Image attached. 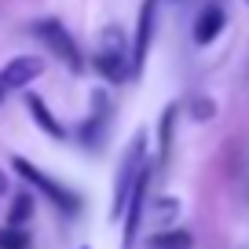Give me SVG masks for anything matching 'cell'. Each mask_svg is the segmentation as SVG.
I'll return each instance as SVG.
<instances>
[{
  "instance_id": "6da1fadb",
  "label": "cell",
  "mask_w": 249,
  "mask_h": 249,
  "mask_svg": "<svg viewBox=\"0 0 249 249\" xmlns=\"http://www.w3.org/2000/svg\"><path fill=\"white\" fill-rule=\"evenodd\" d=\"M147 132H136L128 150H124L121 165H117V183H114V205H110V220H121L124 205L132 198V187L140 183V176L147 172Z\"/></svg>"
},
{
  "instance_id": "7a4b0ae2",
  "label": "cell",
  "mask_w": 249,
  "mask_h": 249,
  "mask_svg": "<svg viewBox=\"0 0 249 249\" xmlns=\"http://www.w3.org/2000/svg\"><path fill=\"white\" fill-rule=\"evenodd\" d=\"M11 169H15L18 176L26 179V183L37 187V191L55 205V209H62V213H81V195H77V191H70L66 183L52 179L44 169H37L33 161H26V158H11Z\"/></svg>"
},
{
  "instance_id": "3957f363",
  "label": "cell",
  "mask_w": 249,
  "mask_h": 249,
  "mask_svg": "<svg viewBox=\"0 0 249 249\" xmlns=\"http://www.w3.org/2000/svg\"><path fill=\"white\" fill-rule=\"evenodd\" d=\"M92 66L110 81V85H124L128 77H136L132 59H128V52H124V40H121V33H117L114 26L103 30V44H99V52L92 55Z\"/></svg>"
},
{
  "instance_id": "277c9868",
  "label": "cell",
  "mask_w": 249,
  "mask_h": 249,
  "mask_svg": "<svg viewBox=\"0 0 249 249\" xmlns=\"http://www.w3.org/2000/svg\"><path fill=\"white\" fill-rule=\"evenodd\" d=\"M33 30V37L37 40H44V48L52 55H59L66 66H70L73 73H81L85 70V59H81V48H77V40L70 37V30L59 22V18H37V22L30 26Z\"/></svg>"
},
{
  "instance_id": "5b68a950",
  "label": "cell",
  "mask_w": 249,
  "mask_h": 249,
  "mask_svg": "<svg viewBox=\"0 0 249 249\" xmlns=\"http://www.w3.org/2000/svg\"><path fill=\"white\" fill-rule=\"evenodd\" d=\"M40 73H44V59L40 55H15L11 62L0 66V85L11 95V92H22L26 85H33Z\"/></svg>"
},
{
  "instance_id": "8992f818",
  "label": "cell",
  "mask_w": 249,
  "mask_h": 249,
  "mask_svg": "<svg viewBox=\"0 0 249 249\" xmlns=\"http://www.w3.org/2000/svg\"><path fill=\"white\" fill-rule=\"evenodd\" d=\"M154 18H158V0H143L140 8V22H136V44H132V70L140 73L147 62L150 40H154Z\"/></svg>"
},
{
  "instance_id": "52a82bcc",
  "label": "cell",
  "mask_w": 249,
  "mask_h": 249,
  "mask_svg": "<svg viewBox=\"0 0 249 249\" xmlns=\"http://www.w3.org/2000/svg\"><path fill=\"white\" fill-rule=\"evenodd\" d=\"M227 26V15L220 4H209V8H202V15L195 18V44H213V40L224 33Z\"/></svg>"
},
{
  "instance_id": "ba28073f",
  "label": "cell",
  "mask_w": 249,
  "mask_h": 249,
  "mask_svg": "<svg viewBox=\"0 0 249 249\" xmlns=\"http://www.w3.org/2000/svg\"><path fill=\"white\" fill-rule=\"evenodd\" d=\"M26 110H30V117L40 124V132L52 136V140H66V128H62V121L48 110V103L40 99L37 92H26Z\"/></svg>"
},
{
  "instance_id": "9c48e42d",
  "label": "cell",
  "mask_w": 249,
  "mask_h": 249,
  "mask_svg": "<svg viewBox=\"0 0 249 249\" xmlns=\"http://www.w3.org/2000/svg\"><path fill=\"white\" fill-rule=\"evenodd\" d=\"M191 246H195V238L183 227H169V231L150 234V249H191Z\"/></svg>"
},
{
  "instance_id": "30bf717a",
  "label": "cell",
  "mask_w": 249,
  "mask_h": 249,
  "mask_svg": "<svg viewBox=\"0 0 249 249\" xmlns=\"http://www.w3.org/2000/svg\"><path fill=\"white\" fill-rule=\"evenodd\" d=\"M103 121H107V103L99 107V114H92L85 124H81V143H85V147H99V140H103Z\"/></svg>"
},
{
  "instance_id": "8fae6325",
  "label": "cell",
  "mask_w": 249,
  "mask_h": 249,
  "mask_svg": "<svg viewBox=\"0 0 249 249\" xmlns=\"http://www.w3.org/2000/svg\"><path fill=\"white\" fill-rule=\"evenodd\" d=\"M0 249H30V231L22 227H0Z\"/></svg>"
},
{
  "instance_id": "7c38bea8",
  "label": "cell",
  "mask_w": 249,
  "mask_h": 249,
  "mask_svg": "<svg viewBox=\"0 0 249 249\" xmlns=\"http://www.w3.org/2000/svg\"><path fill=\"white\" fill-rule=\"evenodd\" d=\"M30 216H33V198L30 195H18L15 205H11V213H8V227H22Z\"/></svg>"
},
{
  "instance_id": "4fadbf2b",
  "label": "cell",
  "mask_w": 249,
  "mask_h": 249,
  "mask_svg": "<svg viewBox=\"0 0 249 249\" xmlns=\"http://www.w3.org/2000/svg\"><path fill=\"white\" fill-rule=\"evenodd\" d=\"M172 117H176V107L165 110L161 117V154H169V140H172Z\"/></svg>"
},
{
  "instance_id": "5bb4252c",
  "label": "cell",
  "mask_w": 249,
  "mask_h": 249,
  "mask_svg": "<svg viewBox=\"0 0 249 249\" xmlns=\"http://www.w3.org/2000/svg\"><path fill=\"white\" fill-rule=\"evenodd\" d=\"M213 110H216V107H213V99H198V103H195V117H198V121L213 117Z\"/></svg>"
},
{
  "instance_id": "9a60e30c",
  "label": "cell",
  "mask_w": 249,
  "mask_h": 249,
  "mask_svg": "<svg viewBox=\"0 0 249 249\" xmlns=\"http://www.w3.org/2000/svg\"><path fill=\"white\" fill-rule=\"evenodd\" d=\"M4 191H8V172L0 169V195H4Z\"/></svg>"
},
{
  "instance_id": "2e32d148",
  "label": "cell",
  "mask_w": 249,
  "mask_h": 249,
  "mask_svg": "<svg viewBox=\"0 0 249 249\" xmlns=\"http://www.w3.org/2000/svg\"><path fill=\"white\" fill-rule=\"evenodd\" d=\"M4 99H8V92H4V85H0V107H4Z\"/></svg>"
},
{
  "instance_id": "e0dca14e",
  "label": "cell",
  "mask_w": 249,
  "mask_h": 249,
  "mask_svg": "<svg viewBox=\"0 0 249 249\" xmlns=\"http://www.w3.org/2000/svg\"><path fill=\"white\" fill-rule=\"evenodd\" d=\"M85 249H88V246H85Z\"/></svg>"
}]
</instances>
